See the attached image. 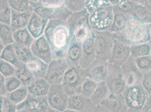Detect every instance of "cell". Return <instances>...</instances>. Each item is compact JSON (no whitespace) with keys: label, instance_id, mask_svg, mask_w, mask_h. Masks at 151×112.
Here are the masks:
<instances>
[{"label":"cell","instance_id":"6da1fadb","mask_svg":"<svg viewBox=\"0 0 151 112\" xmlns=\"http://www.w3.org/2000/svg\"><path fill=\"white\" fill-rule=\"evenodd\" d=\"M44 35L50 44L53 58H65L71 42V36L67 20H49Z\"/></svg>","mask_w":151,"mask_h":112},{"label":"cell","instance_id":"7a4b0ae2","mask_svg":"<svg viewBox=\"0 0 151 112\" xmlns=\"http://www.w3.org/2000/svg\"><path fill=\"white\" fill-rule=\"evenodd\" d=\"M89 13L85 9L71 13L67 20L71 40L82 43L91 34L93 30L89 23Z\"/></svg>","mask_w":151,"mask_h":112},{"label":"cell","instance_id":"3957f363","mask_svg":"<svg viewBox=\"0 0 151 112\" xmlns=\"http://www.w3.org/2000/svg\"><path fill=\"white\" fill-rule=\"evenodd\" d=\"M151 25L137 21L131 18L124 30L117 34L130 45L147 43L150 41Z\"/></svg>","mask_w":151,"mask_h":112},{"label":"cell","instance_id":"277c9868","mask_svg":"<svg viewBox=\"0 0 151 112\" xmlns=\"http://www.w3.org/2000/svg\"><path fill=\"white\" fill-rule=\"evenodd\" d=\"M86 77L85 69L80 66H69L62 82L64 90L69 96L80 93L82 84Z\"/></svg>","mask_w":151,"mask_h":112},{"label":"cell","instance_id":"5b68a950","mask_svg":"<svg viewBox=\"0 0 151 112\" xmlns=\"http://www.w3.org/2000/svg\"><path fill=\"white\" fill-rule=\"evenodd\" d=\"M122 95L128 112H142L150 94L142 84L127 86Z\"/></svg>","mask_w":151,"mask_h":112},{"label":"cell","instance_id":"8992f818","mask_svg":"<svg viewBox=\"0 0 151 112\" xmlns=\"http://www.w3.org/2000/svg\"><path fill=\"white\" fill-rule=\"evenodd\" d=\"M93 34L96 58L108 61L116 38V34L109 30H93Z\"/></svg>","mask_w":151,"mask_h":112},{"label":"cell","instance_id":"52a82bcc","mask_svg":"<svg viewBox=\"0 0 151 112\" xmlns=\"http://www.w3.org/2000/svg\"><path fill=\"white\" fill-rule=\"evenodd\" d=\"M114 18L112 5L102 7L89 15V23L94 31L109 30Z\"/></svg>","mask_w":151,"mask_h":112},{"label":"cell","instance_id":"ba28073f","mask_svg":"<svg viewBox=\"0 0 151 112\" xmlns=\"http://www.w3.org/2000/svg\"><path fill=\"white\" fill-rule=\"evenodd\" d=\"M47 99L51 108L55 112H64L68 105L69 96L62 84L51 85Z\"/></svg>","mask_w":151,"mask_h":112},{"label":"cell","instance_id":"9c48e42d","mask_svg":"<svg viewBox=\"0 0 151 112\" xmlns=\"http://www.w3.org/2000/svg\"><path fill=\"white\" fill-rule=\"evenodd\" d=\"M17 112H55L49 105L47 96L37 97L29 94L23 102L17 105Z\"/></svg>","mask_w":151,"mask_h":112},{"label":"cell","instance_id":"30bf717a","mask_svg":"<svg viewBox=\"0 0 151 112\" xmlns=\"http://www.w3.org/2000/svg\"><path fill=\"white\" fill-rule=\"evenodd\" d=\"M131 56V45L116 34V38L108 62L121 66Z\"/></svg>","mask_w":151,"mask_h":112},{"label":"cell","instance_id":"8fae6325","mask_svg":"<svg viewBox=\"0 0 151 112\" xmlns=\"http://www.w3.org/2000/svg\"><path fill=\"white\" fill-rule=\"evenodd\" d=\"M106 81L112 93L121 94L127 86L122 75L121 66L110 63L108 64V75Z\"/></svg>","mask_w":151,"mask_h":112},{"label":"cell","instance_id":"7c38bea8","mask_svg":"<svg viewBox=\"0 0 151 112\" xmlns=\"http://www.w3.org/2000/svg\"><path fill=\"white\" fill-rule=\"evenodd\" d=\"M69 65L65 58H53L48 64V67L45 78L52 84H60Z\"/></svg>","mask_w":151,"mask_h":112},{"label":"cell","instance_id":"4fadbf2b","mask_svg":"<svg viewBox=\"0 0 151 112\" xmlns=\"http://www.w3.org/2000/svg\"><path fill=\"white\" fill-rule=\"evenodd\" d=\"M97 112L96 106L90 98L77 94L69 96L68 105L64 112Z\"/></svg>","mask_w":151,"mask_h":112},{"label":"cell","instance_id":"5bb4252c","mask_svg":"<svg viewBox=\"0 0 151 112\" xmlns=\"http://www.w3.org/2000/svg\"><path fill=\"white\" fill-rule=\"evenodd\" d=\"M121 69L127 86L142 84L143 74L138 69L134 58L130 56L121 66Z\"/></svg>","mask_w":151,"mask_h":112},{"label":"cell","instance_id":"9a60e30c","mask_svg":"<svg viewBox=\"0 0 151 112\" xmlns=\"http://www.w3.org/2000/svg\"><path fill=\"white\" fill-rule=\"evenodd\" d=\"M31 50L34 56L48 64L53 59L51 47L44 34L35 39L31 46Z\"/></svg>","mask_w":151,"mask_h":112},{"label":"cell","instance_id":"2e32d148","mask_svg":"<svg viewBox=\"0 0 151 112\" xmlns=\"http://www.w3.org/2000/svg\"><path fill=\"white\" fill-rule=\"evenodd\" d=\"M108 61L96 58L85 69L87 77L96 82L106 81L108 75Z\"/></svg>","mask_w":151,"mask_h":112},{"label":"cell","instance_id":"e0dca14e","mask_svg":"<svg viewBox=\"0 0 151 112\" xmlns=\"http://www.w3.org/2000/svg\"><path fill=\"white\" fill-rule=\"evenodd\" d=\"M33 11L49 20L58 19L67 20L72 13L65 5L58 7L36 6L33 7Z\"/></svg>","mask_w":151,"mask_h":112},{"label":"cell","instance_id":"ac0fdd59","mask_svg":"<svg viewBox=\"0 0 151 112\" xmlns=\"http://www.w3.org/2000/svg\"><path fill=\"white\" fill-rule=\"evenodd\" d=\"M100 105L107 112H128V108L122 94H117L111 93Z\"/></svg>","mask_w":151,"mask_h":112},{"label":"cell","instance_id":"d6986e66","mask_svg":"<svg viewBox=\"0 0 151 112\" xmlns=\"http://www.w3.org/2000/svg\"><path fill=\"white\" fill-rule=\"evenodd\" d=\"M96 58L94 35L93 31L91 34L82 42L81 67L82 69H86Z\"/></svg>","mask_w":151,"mask_h":112},{"label":"cell","instance_id":"ffe728a7","mask_svg":"<svg viewBox=\"0 0 151 112\" xmlns=\"http://www.w3.org/2000/svg\"><path fill=\"white\" fill-rule=\"evenodd\" d=\"M49 21L48 19H45L33 11L27 28L32 37L36 39L44 34Z\"/></svg>","mask_w":151,"mask_h":112},{"label":"cell","instance_id":"44dd1931","mask_svg":"<svg viewBox=\"0 0 151 112\" xmlns=\"http://www.w3.org/2000/svg\"><path fill=\"white\" fill-rule=\"evenodd\" d=\"M51 84L45 77L35 78L28 86L29 94L37 97L46 96L50 89Z\"/></svg>","mask_w":151,"mask_h":112},{"label":"cell","instance_id":"7402d4cb","mask_svg":"<svg viewBox=\"0 0 151 112\" xmlns=\"http://www.w3.org/2000/svg\"><path fill=\"white\" fill-rule=\"evenodd\" d=\"M33 12V8L25 12H18L13 10L10 23L13 31L27 28Z\"/></svg>","mask_w":151,"mask_h":112},{"label":"cell","instance_id":"603a6c76","mask_svg":"<svg viewBox=\"0 0 151 112\" xmlns=\"http://www.w3.org/2000/svg\"><path fill=\"white\" fill-rule=\"evenodd\" d=\"M82 44L71 40L65 57L69 66H80L82 57Z\"/></svg>","mask_w":151,"mask_h":112},{"label":"cell","instance_id":"cb8c5ba5","mask_svg":"<svg viewBox=\"0 0 151 112\" xmlns=\"http://www.w3.org/2000/svg\"><path fill=\"white\" fill-rule=\"evenodd\" d=\"M113 7L114 18L109 31L117 34L124 30L127 21L132 18V16L123 13L116 5Z\"/></svg>","mask_w":151,"mask_h":112},{"label":"cell","instance_id":"d4e9b609","mask_svg":"<svg viewBox=\"0 0 151 112\" xmlns=\"http://www.w3.org/2000/svg\"><path fill=\"white\" fill-rule=\"evenodd\" d=\"M26 65L35 78L45 77L47 72L48 63L34 56Z\"/></svg>","mask_w":151,"mask_h":112},{"label":"cell","instance_id":"484cf974","mask_svg":"<svg viewBox=\"0 0 151 112\" xmlns=\"http://www.w3.org/2000/svg\"><path fill=\"white\" fill-rule=\"evenodd\" d=\"M15 75L21 81L23 85L28 86L35 79L34 75L27 67L25 63L20 62L15 66Z\"/></svg>","mask_w":151,"mask_h":112},{"label":"cell","instance_id":"4316f807","mask_svg":"<svg viewBox=\"0 0 151 112\" xmlns=\"http://www.w3.org/2000/svg\"><path fill=\"white\" fill-rule=\"evenodd\" d=\"M111 93L106 81L98 82L97 87L94 93L90 97L96 106H99L101 102L106 99Z\"/></svg>","mask_w":151,"mask_h":112},{"label":"cell","instance_id":"83f0119b","mask_svg":"<svg viewBox=\"0 0 151 112\" xmlns=\"http://www.w3.org/2000/svg\"><path fill=\"white\" fill-rule=\"evenodd\" d=\"M14 43V31L11 26L0 23V52L5 46Z\"/></svg>","mask_w":151,"mask_h":112},{"label":"cell","instance_id":"f1b7e54d","mask_svg":"<svg viewBox=\"0 0 151 112\" xmlns=\"http://www.w3.org/2000/svg\"><path fill=\"white\" fill-rule=\"evenodd\" d=\"M132 18L140 23L151 25V11L138 4L132 13Z\"/></svg>","mask_w":151,"mask_h":112},{"label":"cell","instance_id":"f546056e","mask_svg":"<svg viewBox=\"0 0 151 112\" xmlns=\"http://www.w3.org/2000/svg\"><path fill=\"white\" fill-rule=\"evenodd\" d=\"M14 43L28 47H31L35 40L27 28L14 31Z\"/></svg>","mask_w":151,"mask_h":112},{"label":"cell","instance_id":"4dcf8cb0","mask_svg":"<svg viewBox=\"0 0 151 112\" xmlns=\"http://www.w3.org/2000/svg\"><path fill=\"white\" fill-rule=\"evenodd\" d=\"M28 95V86L22 85L14 91L7 94L6 96L15 104L18 105L25 100Z\"/></svg>","mask_w":151,"mask_h":112},{"label":"cell","instance_id":"1f68e13d","mask_svg":"<svg viewBox=\"0 0 151 112\" xmlns=\"http://www.w3.org/2000/svg\"><path fill=\"white\" fill-rule=\"evenodd\" d=\"M0 59L11 63L16 66L20 61L17 57L14 44L7 45L0 52Z\"/></svg>","mask_w":151,"mask_h":112},{"label":"cell","instance_id":"d6a6232c","mask_svg":"<svg viewBox=\"0 0 151 112\" xmlns=\"http://www.w3.org/2000/svg\"><path fill=\"white\" fill-rule=\"evenodd\" d=\"M151 55V44L147 42L131 45V56L134 58Z\"/></svg>","mask_w":151,"mask_h":112},{"label":"cell","instance_id":"836d02e7","mask_svg":"<svg viewBox=\"0 0 151 112\" xmlns=\"http://www.w3.org/2000/svg\"><path fill=\"white\" fill-rule=\"evenodd\" d=\"M0 23L10 25L12 9L8 0H0Z\"/></svg>","mask_w":151,"mask_h":112},{"label":"cell","instance_id":"e575fe53","mask_svg":"<svg viewBox=\"0 0 151 112\" xmlns=\"http://www.w3.org/2000/svg\"><path fill=\"white\" fill-rule=\"evenodd\" d=\"M15 52L19 61L27 63L34 56L31 47L14 43Z\"/></svg>","mask_w":151,"mask_h":112},{"label":"cell","instance_id":"d590c367","mask_svg":"<svg viewBox=\"0 0 151 112\" xmlns=\"http://www.w3.org/2000/svg\"><path fill=\"white\" fill-rule=\"evenodd\" d=\"M12 9L18 12H25L32 9L30 0H8Z\"/></svg>","mask_w":151,"mask_h":112},{"label":"cell","instance_id":"8d00e7d4","mask_svg":"<svg viewBox=\"0 0 151 112\" xmlns=\"http://www.w3.org/2000/svg\"><path fill=\"white\" fill-rule=\"evenodd\" d=\"M98 82L91 80V79L86 77L82 84L81 92L83 96L90 98L94 93L95 90L97 87Z\"/></svg>","mask_w":151,"mask_h":112},{"label":"cell","instance_id":"74e56055","mask_svg":"<svg viewBox=\"0 0 151 112\" xmlns=\"http://www.w3.org/2000/svg\"><path fill=\"white\" fill-rule=\"evenodd\" d=\"M111 5L108 0H86L85 9L89 14L103 6Z\"/></svg>","mask_w":151,"mask_h":112},{"label":"cell","instance_id":"f35d334b","mask_svg":"<svg viewBox=\"0 0 151 112\" xmlns=\"http://www.w3.org/2000/svg\"><path fill=\"white\" fill-rule=\"evenodd\" d=\"M64 5L71 12L75 13L85 9L86 0H64Z\"/></svg>","mask_w":151,"mask_h":112},{"label":"cell","instance_id":"ab89813d","mask_svg":"<svg viewBox=\"0 0 151 112\" xmlns=\"http://www.w3.org/2000/svg\"><path fill=\"white\" fill-rule=\"evenodd\" d=\"M139 70L144 74L151 70V55L135 58Z\"/></svg>","mask_w":151,"mask_h":112},{"label":"cell","instance_id":"60d3db41","mask_svg":"<svg viewBox=\"0 0 151 112\" xmlns=\"http://www.w3.org/2000/svg\"><path fill=\"white\" fill-rule=\"evenodd\" d=\"M16 67L11 63L0 59V74L5 77L15 75Z\"/></svg>","mask_w":151,"mask_h":112},{"label":"cell","instance_id":"b9f144b4","mask_svg":"<svg viewBox=\"0 0 151 112\" xmlns=\"http://www.w3.org/2000/svg\"><path fill=\"white\" fill-rule=\"evenodd\" d=\"M137 4L130 0H119L116 6L123 13L132 16V11Z\"/></svg>","mask_w":151,"mask_h":112},{"label":"cell","instance_id":"7bdbcfd3","mask_svg":"<svg viewBox=\"0 0 151 112\" xmlns=\"http://www.w3.org/2000/svg\"><path fill=\"white\" fill-rule=\"evenodd\" d=\"M1 100V111L2 112H17L15 104L6 96H0Z\"/></svg>","mask_w":151,"mask_h":112},{"label":"cell","instance_id":"ee69618b","mask_svg":"<svg viewBox=\"0 0 151 112\" xmlns=\"http://www.w3.org/2000/svg\"><path fill=\"white\" fill-rule=\"evenodd\" d=\"M5 84L8 93L14 91L23 85L21 81L15 75L5 77Z\"/></svg>","mask_w":151,"mask_h":112},{"label":"cell","instance_id":"f6af8a7d","mask_svg":"<svg viewBox=\"0 0 151 112\" xmlns=\"http://www.w3.org/2000/svg\"><path fill=\"white\" fill-rule=\"evenodd\" d=\"M64 5V0H39L37 3L32 5L33 8L36 6L49 7H58Z\"/></svg>","mask_w":151,"mask_h":112},{"label":"cell","instance_id":"bcb514c9","mask_svg":"<svg viewBox=\"0 0 151 112\" xmlns=\"http://www.w3.org/2000/svg\"><path fill=\"white\" fill-rule=\"evenodd\" d=\"M142 85L148 94L151 92V70L145 73L143 76Z\"/></svg>","mask_w":151,"mask_h":112},{"label":"cell","instance_id":"7dc6e473","mask_svg":"<svg viewBox=\"0 0 151 112\" xmlns=\"http://www.w3.org/2000/svg\"><path fill=\"white\" fill-rule=\"evenodd\" d=\"M8 92L7 91L5 77L0 74V96H6Z\"/></svg>","mask_w":151,"mask_h":112},{"label":"cell","instance_id":"c3c4849f","mask_svg":"<svg viewBox=\"0 0 151 112\" xmlns=\"http://www.w3.org/2000/svg\"><path fill=\"white\" fill-rule=\"evenodd\" d=\"M142 112H151V96L150 95L147 100Z\"/></svg>","mask_w":151,"mask_h":112},{"label":"cell","instance_id":"681fc988","mask_svg":"<svg viewBox=\"0 0 151 112\" xmlns=\"http://www.w3.org/2000/svg\"><path fill=\"white\" fill-rule=\"evenodd\" d=\"M139 4L151 11V0H140Z\"/></svg>","mask_w":151,"mask_h":112},{"label":"cell","instance_id":"f907efd6","mask_svg":"<svg viewBox=\"0 0 151 112\" xmlns=\"http://www.w3.org/2000/svg\"><path fill=\"white\" fill-rule=\"evenodd\" d=\"M108 1L110 2L112 6H114V5H116L117 4V2H118L119 0H108Z\"/></svg>","mask_w":151,"mask_h":112},{"label":"cell","instance_id":"816d5d0a","mask_svg":"<svg viewBox=\"0 0 151 112\" xmlns=\"http://www.w3.org/2000/svg\"><path fill=\"white\" fill-rule=\"evenodd\" d=\"M39 1V0H30V2H31V5H33L35 4L36 3H37Z\"/></svg>","mask_w":151,"mask_h":112},{"label":"cell","instance_id":"f5cc1de1","mask_svg":"<svg viewBox=\"0 0 151 112\" xmlns=\"http://www.w3.org/2000/svg\"><path fill=\"white\" fill-rule=\"evenodd\" d=\"M130 1H133V2H135V3H137V4H139L140 0H130Z\"/></svg>","mask_w":151,"mask_h":112},{"label":"cell","instance_id":"db71d44e","mask_svg":"<svg viewBox=\"0 0 151 112\" xmlns=\"http://www.w3.org/2000/svg\"><path fill=\"white\" fill-rule=\"evenodd\" d=\"M149 42H150L151 44V30H150V41H149Z\"/></svg>","mask_w":151,"mask_h":112},{"label":"cell","instance_id":"11a10c76","mask_svg":"<svg viewBox=\"0 0 151 112\" xmlns=\"http://www.w3.org/2000/svg\"><path fill=\"white\" fill-rule=\"evenodd\" d=\"M150 95H151V93L150 94Z\"/></svg>","mask_w":151,"mask_h":112}]
</instances>
